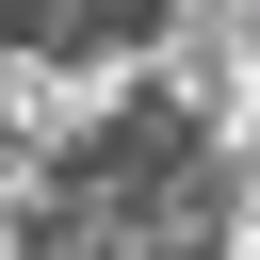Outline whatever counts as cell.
Returning a JSON list of instances; mask_svg holds the SVG:
<instances>
[{"mask_svg":"<svg viewBox=\"0 0 260 260\" xmlns=\"http://www.w3.org/2000/svg\"><path fill=\"white\" fill-rule=\"evenodd\" d=\"M211 228H228L211 146H195L179 114H114V130H98V146L49 179L32 260H211Z\"/></svg>","mask_w":260,"mask_h":260,"instance_id":"1","label":"cell"},{"mask_svg":"<svg viewBox=\"0 0 260 260\" xmlns=\"http://www.w3.org/2000/svg\"><path fill=\"white\" fill-rule=\"evenodd\" d=\"M0 16H16L32 49H98V32H130L146 0H0Z\"/></svg>","mask_w":260,"mask_h":260,"instance_id":"2","label":"cell"}]
</instances>
